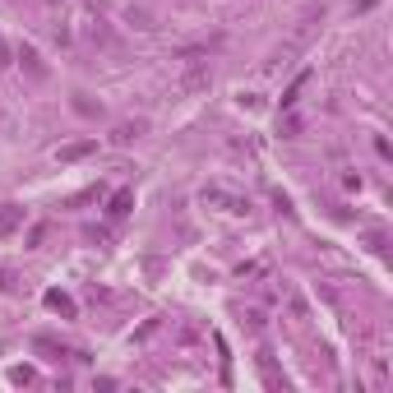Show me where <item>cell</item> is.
Listing matches in <instances>:
<instances>
[{
  "instance_id": "6",
  "label": "cell",
  "mask_w": 393,
  "mask_h": 393,
  "mask_svg": "<svg viewBox=\"0 0 393 393\" xmlns=\"http://www.w3.org/2000/svg\"><path fill=\"white\" fill-rule=\"evenodd\" d=\"M305 79H310V69H301V74H296L292 84H287V93H282V112H292V102H296V93L305 88Z\"/></svg>"
},
{
  "instance_id": "2",
  "label": "cell",
  "mask_w": 393,
  "mask_h": 393,
  "mask_svg": "<svg viewBox=\"0 0 393 393\" xmlns=\"http://www.w3.org/2000/svg\"><path fill=\"white\" fill-rule=\"evenodd\" d=\"M88 153H98V139H74V144H60L56 148L60 162H84Z\"/></svg>"
},
{
  "instance_id": "1",
  "label": "cell",
  "mask_w": 393,
  "mask_h": 393,
  "mask_svg": "<svg viewBox=\"0 0 393 393\" xmlns=\"http://www.w3.org/2000/svg\"><path fill=\"white\" fill-rule=\"evenodd\" d=\"M204 204H213V208H222V213H250V204L241 199V194L218 190V185H204Z\"/></svg>"
},
{
  "instance_id": "11",
  "label": "cell",
  "mask_w": 393,
  "mask_h": 393,
  "mask_svg": "<svg viewBox=\"0 0 393 393\" xmlns=\"http://www.w3.org/2000/svg\"><path fill=\"white\" fill-rule=\"evenodd\" d=\"M0 65H14V51H10V42L0 37Z\"/></svg>"
},
{
  "instance_id": "5",
  "label": "cell",
  "mask_w": 393,
  "mask_h": 393,
  "mask_svg": "<svg viewBox=\"0 0 393 393\" xmlns=\"http://www.w3.org/2000/svg\"><path fill=\"white\" fill-rule=\"evenodd\" d=\"M42 301H46V310H56V314H65V319H74V301H69L65 292H46Z\"/></svg>"
},
{
  "instance_id": "9",
  "label": "cell",
  "mask_w": 393,
  "mask_h": 393,
  "mask_svg": "<svg viewBox=\"0 0 393 393\" xmlns=\"http://www.w3.org/2000/svg\"><path fill=\"white\" fill-rule=\"evenodd\" d=\"M10 380H14V384H33V380H37V375H33V371H28V366H14V371H10Z\"/></svg>"
},
{
  "instance_id": "7",
  "label": "cell",
  "mask_w": 393,
  "mask_h": 393,
  "mask_svg": "<svg viewBox=\"0 0 393 393\" xmlns=\"http://www.w3.org/2000/svg\"><path fill=\"white\" fill-rule=\"evenodd\" d=\"M139 130H144V125H116V130H112V144H130V139H139Z\"/></svg>"
},
{
  "instance_id": "4",
  "label": "cell",
  "mask_w": 393,
  "mask_h": 393,
  "mask_svg": "<svg viewBox=\"0 0 393 393\" xmlns=\"http://www.w3.org/2000/svg\"><path fill=\"white\" fill-rule=\"evenodd\" d=\"M19 222H23V208L19 204H5V208H0V236L19 232Z\"/></svg>"
},
{
  "instance_id": "3",
  "label": "cell",
  "mask_w": 393,
  "mask_h": 393,
  "mask_svg": "<svg viewBox=\"0 0 393 393\" xmlns=\"http://www.w3.org/2000/svg\"><path fill=\"white\" fill-rule=\"evenodd\" d=\"M130 208H135V190H116L112 204H107V218H112V222H121Z\"/></svg>"
},
{
  "instance_id": "10",
  "label": "cell",
  "mask_w": 393,
  "mask_h": 393,
  "mask_svg": "<svg viewBox=\"0 0 393 393\" xmlns=\"http://www.w3.org/2000/svg\"><path fill=\"white\" fill-rule=\"evenodd\" d=\"M23 60H28V69H33V74H42V60H37V51H28V46H23Z\"/></svg>"
},
{
  "instance_id": "8",
  "label": "cell",
  "mask_w": 393,
  "mask_h": 393,
  "mask_svg": "<svg viewBox=\"0 0 393 393\" xmlns=\"http://www.w3.org/2000/svg\"><path fill=\"white\" fill-rule=\"evenodd\" d=\"M194 88H208V69H190L185 74V93H194Z\"/></svg>"
}]
</instances>
